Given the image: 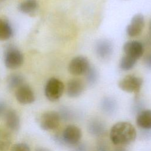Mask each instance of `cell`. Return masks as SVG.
Wrapping results in <instances>:
<instances>
[{
  "instance_id": "16",
  "label": "cell",
  "mask_w": 151,
  "mask_h": 151,
  "mask_svg": "<svg viewBox=\"0 0 151 151\" xmlns=\"http://www.w3.org/2000/svg\"><path fill=\"white\" fill-rule=\"evenodd\" d=\"M117 102L111 97H106L101 100L100 107L101 110L106 114L111 115L116 112L117 109Z\"/></svg>"
},
{
  "instance_id": "26",
  "label": "cell",
  "mask_w": 151,
  "mask_h": 151,
  "mask_svg": "<svg viewBox=\"0 0 151 151\" xmlns=\"http://www.w3.org/2000/svg\"><path fill=\"white\" fill-rule=\"evenodd\" d=\"M143 62L144 64L147 68L151 69V53L147 54L145 57Z\"/></svg>"
},
{
  "instance_id": "3",
  "label": "cell",
  "mask_w": 151,
  "mask_h": 151,
  "mask_svg": "<svg viewBox=\"0 0 151 151\" xmlns=\"http://www.w3.org/2000/svg\"><path fill=\"white\" fill-rule=\"evenodd\" d=\"M64 90L63 83L57 78H51L45 86V95L51 101H55L60 99Z\"/></svg>"
},
{
  "instance_id": "15",
  "label": "cell",
  "mask_w": 151,
  "mask_h": 151,
  "mask_svg": "<svg viewBox=\"0 0 151 151\" xmlns=\"http://www.w3.org/2000/svg\"><path fill=\"white\" fill-rule=\"evenodd\" d=\"M136 124L143 130L151 129V110H143L137 114Z\"/></svg>"
},
{
  "instance_id": "11",
  "label": "cell",
  "mask_w": 151,
  "mask_h": 151,
  "mask_svg": "<svg viewBox=\"0 0 151 151\" xmlns=\"http://www.w3.org/2000/svg\"><path fill=\"white\" fill-rule=\"evenodd\" d=\"M95 51L97 56L101 59H107L112 54L113 45L112 42L106 39L99 40L95 45Z\"/></svg>"
},
{
  "instance_id": "14",
  "label": "cell",
  "mask_w": 151,
  "mask_h": 151,
  "mask_svg": "<svg viewBox=\"0 0 151 151\" xmlns=\"http://www.w3.org/2000/svg\"><path fill=\"white\" fill-rule=\"evenodd\" d=\"M4 116L8 128L12 131H17L20 126V119L16 111L13 109L7 110Z\"/></svg>"
},
{
  "instance_id": "17",
  "label": "cell",
  "mask_w": 151,
  "mask_h": 151,
  "mask_svg": "<svg viewBox=\"0 0 151 151\" xmlns=\"http://www.w3.org/2000/svg\"><path fill=\"white\" fill-rule=\"evenodd\" d=\"M12 34V28L8 21L5 18H0V41L10 38Z\"/></svg>"
},
{
  "instance_id": "31",
  "label": "cell",
  "mask_w": 151,
  "mask_h": 151,
  "mask_svg": "<svg viewBox=\"0 0 151 151\" xmlns=\"http://www.w3.org/2000/svg\"><path fill=\"white\" fill-rule=\"evenodd\" d=\"M149 29L150 32L151 33V19H150V22H149Z\"/></svg>"
},
{
  "instance_id": "29",
  "label": "cell",
  "mask_w": 151,
  "mask_h": 151,
  "mask_svg": "<svg viewBox=\"0 0 151 151\" xmlns=\"http://www.w3.org/2000/svg\"><path fill=\"white\" fill-rule=\"evenodd\" d=\"M113 151H127L123 146H118Z\"/></svg>"
},
{
  "instance_id": "18",
  "label": "cell",
  "mask_w": 151,
  "mask_h": 151,
  "mask_svg": "<svg viewBox=\"0 0 151 151\" xmlns=\"http://www.w3.org/2000/svg\"><path fill=\"white\" fill-rule=\"evenodd\" d=\"M37 8L38 2L36 0H24L18 5V9L26 14H32Z\"/></svg>"
},
{
  "instance_id": "22",
  "label": "cell",
  "mask_w": 151,
  "mask_h": 151,
  "mask_svg": "<svg viewBox=\"0 0 151 151\" xmlns=\"http://www.w3.org/2000/svg\"><path fill=\"white\" fill-rule=\"evenodd\" d=\"M87 83L89 85L94 84L97 81L99 74L97 70L93 66H90L84 74Z\"/></svg>"
},
{
  "instance_id": "7",
  "label": "cell",
  "mask_w": 151,
  "mask_h": 151,
  "mask_svg": "<svg viewBox=\"0 0 151 151\" xmlns=\"http://www.w3.org/2000/svg\"><path fill=\"white\" fill-rule=\"evenodd\" d=\"M90 66L88 59L83 56H77L73 58L69 63L68 71L73 76L84 74Z\"/></svg>"
},
{
  "instance_id": "6",
  "label": "cell",
  "mask_w": 151,
  "mask_h": 151,
  "mask_svg": "<svg viewBox=\"0 0 151 151\" xmlns=\"http://www.w3.org/2000/svg\"><path fill=\"white\" fill-rule=\"evenodd\" d=\"M60 121L61 119L58 112L48 111L41 115L40 124L42 129L44 130H51L58 127Z\"/></svg>"
},
{
  "instance_id": "2",
  "label": "cell",
  "mask_w": 151,
  "mask_h": 151,
  "mask_svg": "<svg viewBox=\"0 0 151 151\" xmlns=\"http://www.w3.org/2000/svg\"><path fill=\"white\" fill-rule=\"evenodd\" d=\"M81 136L80 129L77 126L70 124L65 127L61 135H56L55 139L60 144L76 146L80 143Z\"/></svg>"
},
{
  "instance_id": "28",
  "label": "cell",
  "mask_w": 151,
  "mask_h": 151,
  "mask_svg": "<svg viewBox=\"0 0 151 151\" xmlns=\"http://www.w3.org/2000/svg\"><path fill=\"white\" fill-rule=\"evenodd\" d=\"M6 111L7 110L6 104L4 101H0V116L4 115Z\"/></svg>"
},
{
  "instance_id": "8",
  "label": "cell",
  "mask_w": 151,
  "mask_h": 151,
  "mask_svg": "<svg viewBox=\"0 0 151 151\" xmlns=\"http://www.w3.org/2000/svg\"><path fill=\"white\" fill-rule=\"evenodd\" d=\"M145 27V19L142 14L134 15L130 23L126 27V33L130 37H135L139 35Z\"/></svg>"
},
{
  "instance_id": "19",
  "label": "cell",
  "mask_w": 151,
  "mask_h": 151,
  "mask_svg": "<svg viewBox=\"0 0 151 151\" xmlns=\"http://www.w3.org/2000/svg\"><path fill=\"white\" fill-rule=\"evenodd\" d=\"M24 77L22 75L17 73L11 74L7 79L8 86L11 90L17 89L19 87L24 84Z\"/></svg>"
},
{
  "instance_id": "25",
  "label": "cell",
  "mask_w": 151,
  "mask_h": 151,
  "mask_svg": "<svg viewBox=\"0 0 151 151\" xmlns=\"http://www.w3.org/2000/svg\"><path fill=\"white\" fill-rule=\"evenodd\" d=\"M97 151H110L108 143L103 139H101L98 141L97 143Z\"/></svg>"
},
{
  "instance_id": "21",
  "label": "cell",
  "mask_w": 151,
  "mask_h": 151,
  "mask_svg": "<svg viewBox=\"0 0 151 151\" xmlns=\"http://www.w3.org/2000/svg\"><path fill=\"white\" fill-rule=\"evenodd\" d=\"M10 135L6 132L0 130V151H7L11 145Z\"/></svg>"
},
{
  "instance_id": "13",
  "label": "cell",
  "mask_w": 151,
  "mask_h": 151,
  "mask_svg": "<svg viewBox=\"0 0 151 151\" xmlns=\"http://www.w3.org/2000/svg\"><path fill=\"white\" fill-rule=\"evenodd\" d=\"M87 130L89 133L95 137H103L107 132L105 123L99 119H91L87 124Z\"/></svg>"
},
{
  "instance_id": "20",
  "label": "cell",
  "mask_w": 151,
  "mask_h": 151,
  "mask_svg": "<svg viewBox=\"0 0 151 151\" xmlns=\"http://www.w3.org/2000/svg\"><path fill=\"white\" fill-rule=\"evenodd\" d=\"M136 61V59L124 54L120 60V68L123 71H129L134 67Z\"/></svg>"
},
{
  "instance_id": "9",
  "label": "cell",
  "mask_w": 151,
  "mask_h": 151,
  "mask_svg": "<svg viewBox=\"0 0 151 151\" xmlns=\"http://www.w3.org/2000/svg\"><path fill=\"white\" fill-rule=\"evenodd\" d=\"M15 97L17 101L22 104H31L35 100V94L33 90L28 85L25 84L16 89Z\"/></svg>"
},
{
  "instance_id": "1",
  "label": "cell",
  "mask_w": 151,
  "mask_h": 151,
  "mask_svg": "<svg viewBox=\"0 0 151 151\" xmlns=\"http://www.w3.org/2000/svg\"><path fill=\"white\" fill-rule=\"evenodd\" d=\"M137 136L134 127L127 122H120L114 124L110 132V139L116 146H123L134 141Z\"/></svg>"
},
{
  "instance_id": "5",
  "label": "cell",
  "mask_w": 151,
  "mask_h": 151,
  "mask_svg": "<svg viewBox=\"0 0 151 151\" xmlns=\"http://www.w3.org/2000/svg\"><path fill=\"white\" fill-rule=\"evenodd\" d=\"M143 79L133 75H127L120 80L118 86L123 91L138 93L142 86Z\"/></svg>"
},
{
  "instance_id": "12",
  "label": "cell",
  "mask_w": 151,
  "mask_h": 151,
  "mask_svg": "<svg viewBox=\"0 0 151 151\" xmlns=\"http://www.w3.org/2000/svg\"><path fill=\"white\" fill-rule=\"evenodd\" d=\"M84 87V84L80 79L73 78L67 83L66 93L70 97H77L83 93Z\"/></svg>"
},
{
  "instance_id": "24",
  "label": "cell",
  "mask_w": 151,
  "mask_h": 151,
  "mask_svg": "<svg viewBox=\"0 0 151 151\" xmlns=\"http://www.w3.org/2000/svg\"><path fill=\"white\" fill-rule=\"evenodd\" d=\"M11 151H31V150L27 143H17L12 146Z\"/></svg>"
},
{
  "instance_id": "4",
  "label": "cell",
  "mask_w": 151,
  "mask_h": 151,
  "mask_svg": "<svg viewBox=\"0 0 151 151\" xmlns=\"http://www.w3.org/2000/svg\"><path fill=\"white\" fill-rule=\"evenodd\" d=\"M24 62L22 52L15 47L10 45L5 50L4 63L8 68L16 69L21 67Z\"/></svg>"
},
{
  "instance_id": "10",
  "label": "cell",
  "mask_w": 151,
  "mask_h": 151,
  "mask_svg": "<svg viewBox=\"0 0 151 151\" xmlns=\"http://www.w3.org/2000/svg\"><path fill=\"white\" fill-rule=\"evenodd\" d=\"M123 50L125 55L130 56L137 60L143 54L144 48L143 44L137 41H129L124 43Z\"/></svg>"
},
{
  "instance_id": "30",
  "label": "cell",
  "mask_w": 151,
  "mask_h": 151,
  "mask_svg": "<svg viewBox=\"0 0 151 151\" xmlns=\"http://www.w3.org/2000/svg\"><path fill=\"white\" fill-rule=\"evenodd\" d=\"M35 151H51V150L45 147H38L35 149Z\"/></svg>"
},
{
  "instance_id": "27",
  "label": "cell",
  "mask_w": 151,
  "mask_h": 151,
  "mask_svg": "<svg viewBox=\"0 0 151 151\" xmlns=\"http://www.w3.org/2000/svg\"><path fill=\"white\" fill-rule=\"evenodd\" d=\"M74 151H87V146L85 143H78L75 146Z\"/></svg>"
},
{
  "instance_id": "23",
  "label": "cell",
  "mask_w": 151,
  "mask_h": 151,
  "mask_svg": "<svg viewBox=\"0 0 151 151\" xmlns=\"http://www.w3.org/2000/svg\"><path fill=\"white\" fill-rule=\"evenodd\" d=\"M59 115L60 116L61 120L64 121H68L73 119V112L68 107H63L60 109L58 111Z\"/></svg>"
}]
</instances>
